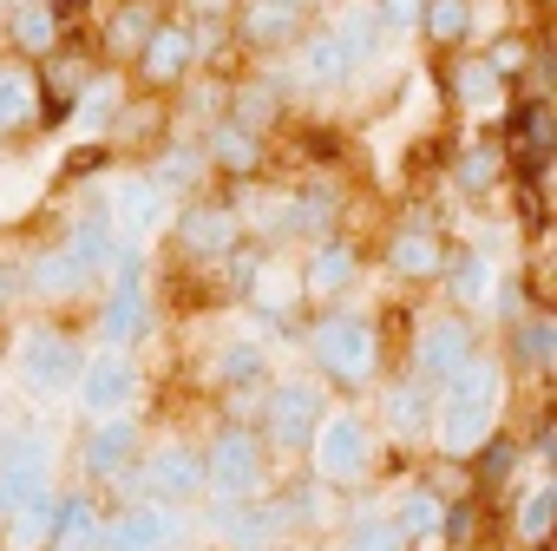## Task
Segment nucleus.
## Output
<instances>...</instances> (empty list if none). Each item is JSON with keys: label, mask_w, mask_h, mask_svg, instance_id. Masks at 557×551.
Here are the masks:
<instances>
[{"label": "nucleus", "mask_w": 557, "mask_h": 551, "mask_svg": "<svg viewBox=\"0 0 557 551\" xmlns=\"http://www.w3.org/2000/svg\"><path fill=\"white\" fill-rule=\"evenodd\" d=\"M498 394H505V381H498L492 362H466L459 375H446V401H440V420H433L440 446L446 453H479V440L498 420Z\"/></svg>", "instance_id": "obj_1"}, {"label": "nucleus", "mask_w": 557, "mask_h": 551, "mask_svg": "<svg viewBox=\"0 0 557 551\" xmlns=\"http://www.w3.org/2000/svg\"><path fill=\"white\" fill-rule=\"evenodd\" d=\"M34 499H47V446L27 433H8V446H0V505L21 512Z\"/></svg>", "instance_id": "obj_2"}, {"label": "nucleus", "mask_w": 557, "mask_h": 551, "mask_svg": "<svg viewBox=\"0 0 557 551\" xmlns=\"http://www.w3.org/2000/svg\"><path fill=\"white\" fill-rule=\"evenodd\" d=\"M315 355H322V368H329V375L361 381V375L374 368V329H368V322H355V316H329V322L315 329Z\"/></svg>", "instance_id": "obj_3"}, {"label": "nucleus", "mask_w": 557, "mask_h": 551, "mask_svg": "<svg viewBox=\"0 0 557 551\" xmlns=\"http://www.w3.org/2000/svg\"><path fill=\"white\" fill-rule=\"evenodd\" d=\"M21 375H27V394H60L79 381V348L53 329H34L21 348Z\"/></svg>", "instance_id": "obj_4"}, {"label": "nucleus", "mask_w": 557, "mask_h": 551, "mask_svg": "<svg viewBox=\"0 0 557 551\" xmlns=\"http://www.w3.org/2000/svg\"><path fill=\"white\" fill-rule=\"evenodd\" d=\"M203 486H216L223 499H256V486H262V453H256V440H249V433H223V440L210 446V460H203Z\"/></svg>", "instance_id": "obj_5"}, {"label": "nucleus", "mask_w": 557, "mask_h": 551, "mask_svg": "<svg viewBox=\"0 0 557 551\" xmlns=\"http://www.w3.org/2000/svg\"><path fill=\"white\" fill-rule=\"evenodd\" d=\"M315 420H322V394L309 381H283V388L269 394V414H262V427H269L275 446H302L315 433Z\"/></svg>", "instance_id": "obj_6"}, {"label": "nucleus", "mask_w": 557, "mask_h": 551, "mask_svg": "<svg viewBox=\"0 0 557 551\" xmlns=\"http://www.w3.org/2000/svg\"><path fill=\"white\" fill-rule=\"evenodd\" d=\"M132 394H138V368H132L119 348H106V355H92V362L79 368V401H86V414H119Z\"/></svg>", "instance_id": "obj_7"}, {"label": "nucleus", "mask_w": 557, "mask_h": 551, "mask_svg": "<svg viewBox=\"0 0 557 551\" xmlns=\"http://www.w3.org/2000/svg\"><path fill=\"white\" fill-rule=\"evenodd\" d=\"M315 460H322V473L329 479H355L361 466H368V427L355 420V414H335V420H315Z\"/></svg>", "instance_id": "obj_8"}, {"label": "nucleus", "mask_w": 557, "mask_h": 551, "mask_svg": "<svg viewBox=\"0 0 557 551\" xmlns=\"http://www.w3.org/2000/svg\"><path fill=\"white\" fill-rule=\"evenodd\" d=\"M171 538H177V512L138 505V512H125V518L106 531V551H171Z\"/></svg>", "instance_id": "obj_9"}, {"label": "nucleus", "mask_w": 557, "mask_h": 551, "mask_svg": "<svg viewBox=\"0 0 557 551\" xmlns=\"http://www.w3.org/2000/svg\"><path fill=\"white\" fill-rule=\"evenodd\" d=\"M505 158H518L524 171H537L550 158V112H544V99H524L505 119Z\"/></svg>", "instance_id": "obj_10"}, {"label": "nucleus", "mask_w": 557, "mask_h": 551, "mask_svg": "<svg viewBox=\"0 0 557 551\" xmlns=\"http://www.w3.org/2000/svg\"><path fill=\"white\" fill-rule=\"evenodd\" d=\"M138 322H145V283H138V262L125 256V262H119V283H112V303H106V342H112V348L132 342Z\"/></svg>", "instance_id": "obj_11"}, {"label": "nucleus", "mask_w": 557, "mask_h": 551, "mask_svg": "<svg viewBox=\"0 0 557 551\" xmlns=\"http://www.w3.org/2000/svg\"><path fill=\"white\" fill-rule=\"evenodd\" d=\"M466 362H472V335H466V322H433V329L420 335V368H426L433 381L459 375Z\"/></svg>", "instance_id": "obj_12"}, {"label": "nucleus", "mask_w": 557, "mask_h": 551, "mask_svg": "<svg viewBox=\"0 0 557 551\" xmlns=\"http://www.w3.org/2000/svg\"><path fill=\"white\" fill-rule=\"evenodd\" d=\"M145 479H151L158 499H190V492L203 486V460H197L190 446H164V453H151Z\"/></svg>", "instance_id": "obj_13"}, {"label": "nucleus", "mask_w": 557, "mask_h": 551, "mask_svg": "<svg viewBox=\"0 0 557 551\" xmlns=\"http://www.w3.org/2000/svg\"><path fill=\"white\" fill-rule=\"evenodd\" d=\"M184 60H190V34L184 27H151V40L138 47V66H145L151 86H171L184 73Z\"/></svg>", "instance_id": "obj_14"}, {"label": "nucleus", "mask_w": 557, "mask_h": 551, "mask_svg": "<svg viewBox=\"0 0 557 551\" xmlns=\"http://www.w3.org/2000/svg\"><path fill=\"white\" fill-rule=\"evenodd\" d=\"M177 236H184L190 256H223V249L236 243V217L216 210V204H203V210H190V217L177 223Z\"/></svg>", "instance_id": "obj_15"}, {"label": "nucleus", "mask_w": 557, "mask_h": 551, "mask_svg": "<svg viewBox=\"0 0 557 551\" xmlns=\"http://www.w3.org/2000/svg\"><path fill=\"white\" fill-rule=\"evenodd\" d=\"M132 446H138V427L112 414L106 427H92V433H86V473H99V479H106V473H119V466L132 460Z\"/></svg>", "instance_id": "obj_16"}, {"label": "nucleus", "mask_w": 557, "mask_h": 551, "mask_svg": "<svg viewBox=\"0 0 557 551\" xmlns=\"http://www.w3.org/2000/svg\"><path fill=\"white\" fill-rule=\"evenodd\" d=\"M387 262H394V276H440L446 269V243L433 230H400L394 249H387Z\"/></svg>", "instance_id": "obj_17"}, {"label": "nucleus", "mask_w": 557, "mask_h": 551, "mask_svg": "<svg viewBox=\"0 0 557 551\" xmlns=\"http://www.w3.org/2000/svg\"><path fill=\"white\" fill-rule=\"evenodd\" d=\"M158 210H164V191L145 184V177H125V184L112 191V223H125V230H138V236L158 223Z\"/></svg>", "instance_id": "obj_18"}, {"label": "nucleus", "mask_w": 557, "mask_h": 551, "mask_svg": "<svg viewBox=\"0 0 557 551\" xmlns=\"http://www.w3.org/2000/svg\"><path fill=\"white\" fill-rule=\"evenodd\" d=\"M34 112H40V86L21 66H0V132L34 125Z\"/></svg>", "instance_id": "obj_19"}, {"label": "nucleus", "mask_w": 557, "mask_h": 551, "mask_svg": "<svg viewBox=\"0 0 557 551\" xmlns=\"http://www.w3.org/2000/svg\"><path fill=\"white\" fill-rule=\"evenodd\" d=\"M79 276H86V262H79L73 249H53V256H40V262H34L27 283H34L40 296H66V290H79Z\"/></svg>", "instance_id": "obj_20"}, {"label": "nucleus", "mask_w": 557, "mask_h": 551, "mask_svg": "<svg viewBox=\"0 0 557 551\" xmlns=\"http://www.w3.org/2000/svg\"><path fill=\"white\" fill-rule=\"evenodd\" d=\"M151 27H158V8H151V0L119 8V21H112V53H138V47L151 40Z\"/></svg>", "instance_id": "obj_21"}, {"label": "nucleus", "mask_w": 557, "mask_h": 551, "mask_svg": "<svg viewBox=\"0 0 557 551\" xmlns=\"http://www.w3.org/2000/svg\"><path fill=\"white\" fill-rule=\"evenodd\" d=\"M550 512H557V486H531L524 505H518V538L524 544H544L550 538Z\"/></svg>", "instance_id": "obj_22"}, {"label": "nucleus", "mask_w": 557, "mask_h": 551, "mask_svg": "<svg viewBox=\"0 0 557 551\" xmlns=\"http://www.w3.org/2000/svg\"><path fill=\"white\" fill-rule=\"evenodd\" d=\"M348 276H355V249H348V243H322L315 262H309V283H315V290H342Z\"/></svg>", "instance_id": "obj_23"}, {"label": "nucleus", "mask_w": 557, "mask_h": 551, "mask_svg": "<svg viewBox=\"0 0 557 551\" xmlns=\"http://www.w3.org/2000/svg\"><path fill=\"white\" fill-rule=\"evenodd\" d=\"M66 249H73L86 269H99V262L112 256V217H86V223L73 230V243H66Z\"/></svg>", "instance_id": "obj_24"}, {"label": "nucleus", "mask_w": 557, "mask_h": 551, "mask_svg": "<svg viewBox=\"0 0 557 551\" xmlns=\"http://www.w3.org/2000/svg\"><path fill=\"white\" fill-rule=\"evenodd\" d=\"M466 27H472V8H466V0H426V34H433L440 47H453Z\"/></svg>", "instance_id": "obj_25"}, {"label": "nucleus", "mask_w": 557, "mask_h": 551, "mask_svg": "<svg viewBox=\"0 0 557 551\" xmlns=\"http://www.w3.org/2000/svg\"><path fill=\"white\" fill-rule=\"evenodd\" d=\"M453 296L459 303H485L492 296V262L485 256H459L453 262Z\"/></svg>", "instance_id": "obj_26"}, {"label": "nucleus", "mask_w": 557, "mask_h": 551, "mask_svg": "<svg viewBox=\"0 0 557 551\" xmlns=\"http://www.w3.org/2000/svg\"><path fill=\"white\" fill-rule=\"evenodd\" d=\"M440 499L433 492H407V505H400V538H433L440 531Z\"/></svg>", "instance_id": "obj_27"}, {"label": "nucleus", "mask_w": 557, "mask_h": 551, "mask_svg": "<svg viewBox=\"0 0 557 551\" xmlns=\"http://www.w3.org/2000/svg\"><path fill=\"white\" fill-rule=\"evenodd\" d=\"M302 66H309V79H342V73H348V53H342L335 34H322V40L302 47Z\"/></svg>", "instance_id": "obj_28"}, {"label": "nucleus", "mask_w": 557, "mask_h": 551, "mask_svg": "<svg viewBox=\"0 0 557 551\" xmlns=\"http://www.w3.org/2000/svg\"><path fill=\"white\" fill-rule=\"evenodd\" d=\"M387 420L400 427V440H413V433H426V388H400V394L387 401Z\"/></svg>", "instance_id": "obj_29"}, {"label": "nucleus", "mask_w": 557, "mask_h": 551, "mask_svg": "<svg viewBox=\"0 0 557 551\" xmlns=\"http://www.w3.org/2000/svg\"><path fill=\"white\" fill-rule=\"evenodd\" d=\"M53 34H60L53 8H21V14H14V40H21V47L40 53V47H53Z\"/></svg>", "instance_id": "obj_30"}, {"label": "nucleus", "mask_w": 557, "mask_h": 551, "mask_svg": "<svg viewBox=\"0 0 557 551\" xmlns=\"http://www.w3.org/2000/svg\"><path fill=\"white\" fill-rule=\"evenodd\" d=\"M335 40H342V53H348V66H355V60H368V53H374V21H368V14H355V21H342V27H335Z\"/></svg>", "instance_id": "obj_31"}, {"label": "nucleus", "mask_w": 557, "mask_h": 551, "mask_svg": "<svg viewBox=\"0 0 557 551\" xmlns=\"http://www.w3.org/2000/svg\"><path fill=\"white\" fill-rule=\"evenodd\" d=\"M243 27H249V40H275V34L289 27V8H283V0H262V8H256Z\"/></svg>", "instance_id": "obj_32"}, {"label": "nucleus", "mask_w": 557, "mask_h": 551, "mask_svg": "<svg viewBox=\"0 0 557 551\" xmlns=\"http://www.w3.org/2000/svg\"><path fill=\"white\" fill-rule=\"evenodd\" d=\"M348 551H407V538H400V525H361L348 538Z\"/></svg>", "instance_id": "obj_33"}, {"label": "nucleus", "mask_w": 557, "mask_h": 551, "mask_svg": "<svg viewBox=\"0 0 557 551\" xmlns=\"http://www.w3.org/2000/svg\"><path fill=\"white\" fill-rule=\"evenodd\" d=\"M479 446H485V453H479V473H485V479H498V473H511V460H518V446H511V440H492V433H485Z\"/></svg>", "instance_id": "obj_34"}, {"label": "nucleus", "mask_w": 557, "mask_h": 551, "mask_svg": "<svg viewBox=\"0 0 557 551\" xmlns=\"http://www.w3.org/2000/svg\"><path fill=\"white\" fill-rule=\"evenodd\" d=\"M492 171H498V151H472V158L459 164V184H466V191H485Z\"/></svg>", "instance_id": "obj_35"}, {"label": "nucleus", "mask_w": 557, "mask_h": 551, "mask_svg": "<svg viewBox=\"0 0 557 551\" xmlns=\"http://www.w3.org/2000/svg\"><path fill=\"white\" fill-rule=\"evenodd\" d=\"M223 164H243V171H249V164H256V138L230 125V132H223Z\"/></svg>", "instance_id": "obj_36"}, {"label": "nucleus", "mask_w": 557, "mask_h": 551, "mask_svg": "<svg viewBox=\"0 0 557 551\" xmlns=\"http://www.w3.org/2000/svg\"><path fill=\"white\" fill-rule=\"evenodd\" d=\"M256 368H262V355H256V348H230V355L216 362V375H223V381H243V375H256Z\"/></svg>", "instance_id": "obj_37"}, {"label": "nucleus", "mask_w": 557, "mask_h": 551, "mask_svg": "<svg viewBox=\"0 0 557 551\" xmlns=\"http://www.w3.org/2000/svg\"><path fill=\"white\" fill-rule=\"evenodd\" d=\"M184 177H197V158H190V151H171L164 171H158V191H164V184H184Z\"/></svg>", "instance_id": "obj_38"}, {"label": "nucleus", "mask_w": 557, "mask_h": 551, "mask_svg": "<svg viewBox=\"0 0 557 551\" xmlns=\"http://www.w3.org/2000/svg\"><path fill=\"white\" fill-rule=\"evenodd\" d=\"M492 79H498L492 66H466V73H459V93H466V99H485V93H492Z\"/></svg>", "instance_id": "obj_39"}, {"label": "nucleus", "mask_w": 557, "mask_h": 551, "mask_svg": "<svg viewBox=\"0 0 557 551\" xmlns=\"http://www.w3.org/2000/svg\"><path fill=\"white\" fill-rule=\"evenodd\" d=\"M381 21H387V27H413V21H420V0H387Z\"/></svg>", "instance_id": "obj_40"}, {"label": "nucleus", "mask_w": 557, "mask_h": 551, "mask_svg": "<svg viewBox=\"0 0 557 551\" xmlns=\"http://www.w3.org/2000/svg\"><path fill=\"white\" fill-rule=\"evenodd\" d=\"M283 8H302V0H283Z\"/></svg>", "instance_id": "obj_41"}]
</instances>
